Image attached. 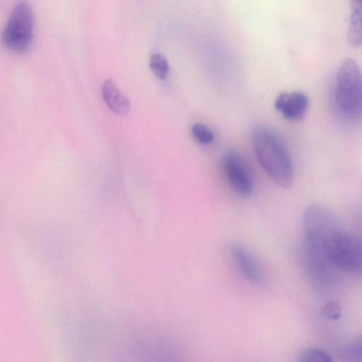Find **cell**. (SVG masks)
Here are the masks:
<instances>
[{"mask_svg": "<svg viewBox=\"0 0 362 362\" xmlns=\"http://www.w3.org/2000/svg\"><path fill=\"white\" fill-rule=\"evenodd\" d=\"M334 100L342 116L351 120L362 119V71L351 58L344 59L337 69Z\"/></svg>", "mask_w": 362, "mask_h": 362, "instance_id": "cell-3", "label": "cell"}, {"mask_svg": "<svg viewBox=\"0 0 362 362\" xmlns=\"http://www.w3.org/2000/svg\"><path fill=\"white\" fill-rule=\"evenodd\" d=\"M101 93L110 110L116 113L126 114L129 110V100L111 79L104 81Z\"/></svg>", "mask_w": 362, "mask_h": 362, "instance_id": "cell-9", "label": "cell"}, {"mask_svg": "<svg viewBox=\"0 0 362 362\" xmlns=\"http://www.w3.org/2000/svg\"><path fill=\"white\" fill-rule=\"evenodd\" d=\"M191 132L194 139L202 144H209L214 138L212 130L202 123L194 124L192 126Z\"/></svg>", "mask_w": 362, "mask_h": 362, "instance_id": "cell-14", "label": "cell"}, {"mask_svg": "<svg viewBox=\"0 0 362 362\" xmlns=\"http://www.w3.org/2000/svg\"><path fill=\"white\" fill-rule=\"evenodd\" d=\"M340 305L334 302H327L322 309V314L327 318L330 320H337L341 315Z\"/></svg>", "mask_w": 362, "mask_h": 362, "instance_id": "cell-15", "label": "cell"}, {"mask_svg": "<svg viewBox=\"0 0 362 362\" xmlns=\"http://www.w3.org/2000/svg\"><path fill=\"white\" fill-rule=\"evenodd\" d=\"M256 157L266 173L279 186L289 188L293 168L288 152L279 135L265 125H256L252 132Z\"/></svg>", "mask_w": 362, "mask_h": 362, "instance_id": "cell-1", "label": "cell"}, {"mask_svg": "<svg viewBox=\"0 0 362 362\" xmlns=\"http://www.w3.org/2000/svg\"><path fill=\"white\" fill-rule=\"evenodd\" d=\"M340 356L344 362H362V333L344 346Z\"/></svg>", "mask_w": 362, "mask_h": 362, "instance_id": "cell-11", "label": "cell"}, {"mask_svg": "<svg viewBox=\"0 0 362 362\" xmlns=\"http://www.w3.org/2000/svg\"><path fill=\"white\" fill-rule=\"evenodd\" d=\"M347 37L351 45H362V0L351 3Z\"/></svg>", "mask_w": 362, "mask_h": 362, "instance_id": "cell-10", "label": "cell"}, {"mask_svg": "<svg viewBox=\"0 0 362 362\" xmlns=\"http://www.w3.org/2000/svg\"><path fill=\"white\" fill-rule=\"evenodd\" d=\"M232 259L242 275L255 285H262L264 276L262 270L250 252L243 246L234 244L230 247Z\"/></svg>", "mask_w": 362, "mask_h": 362, "instance_id": "cell-8", "label": "cell"}, {"mask_svg": "<svg viewBox=\"0 0 362 362\" xmlns=\"http://www.w3.org/2000/svg\"><path fill=\"white\" fill-rule=\"evenodd\" d=\"M223 167L233 190L240 197H250L254 182L250 169L243 156L235 150L227 151L223 155Z\"/></svg>", "mask_w": 362, "mask_h": 362, "instance_id": "cell-6", "label": "cell"}, {"mask_svg": "<svg viewBox=\"0 0 362 362\" xmlns=\"http://www.w3.org/2000/svg\"><path fill=\"white\" fill-rule=\"evenodd\" d=\"M325 257L330 267L362 276V239L337 230L327 241Z\"/></svg>", "mask_w": 362, "mask_h": 362, "instance_id": "cell-4", "label": "cell"}, {"mask_svg": "<svg viewBox=\"0 0 362 362\" xmlns=\"http://www.w3.org/2000/svg\"><path fill=\"white\" fill-rule=\"evenodd\" d=\"M303 226L309 265L319 276H325L330 266L325 257V246L338 230L336 219L327 208L312 205L304 213Z\"/></svg>", "mask_w": 362, "mask_h": 362, "instance_id": "cell-2", "label": "cell"}, {"mask_svg": "<svg viewBox=\"0 0 362 362\" xmlns=\"http://www.w3.org/2000/svg\"><path fill=\"white\" fill-rule=\"evenodd\" d=\"M149 66L153 72L159 78H165L169 72V64L166 58L158 52H154L151 54L149 59Z\"/></svg>", "mask_w": 362, "mask_h": 362, "instance_id": "cell-13", "label": "cell"}, {"mask_svg": "<svg viewBox=\"0 0 362 362\" xmlns=\"http://www.w3.org/2000/svg\"><path fill=\"white\" fill-rule=\"evenodd\" d=\"M33 36V13L30 4L18 1L13 6L2 31L4 45L16 52L30 49Z\"/></svg>", "mask_w": 362, "mask_h": 362, "instance_id": "cell-5", "label": "cell"}, {"mask_svg": "<svg viewBox=\"0 0 362 362\" xmlns=\"http://www.w3.org/2000/svg\"><path fill=\"white\" fill-rule=\"evenodd\" d=\"M296 362H333L325 351L318 348H308L302 351Z\"/></svg>", "mask_w": 362, "mask_h": 362, "instance_id": "cell-12", "label": "cell"}, {"mask_svg": "<svg viewBox=\"0 0 362 362\" xmlns=\"http://www.w3.org/2000/svg\"><path fill=\"white\" fill-rule=\"evenodd\" d=\"M274 105L286 119L298 121L306 112L308 99L305 93L300 91L284 92L276 97Z\"/></svg>", "mask_w": 362, "mask_h": 362, "instance_id": "cell-7", "label": "cell"}]
</instances>
